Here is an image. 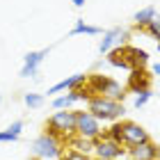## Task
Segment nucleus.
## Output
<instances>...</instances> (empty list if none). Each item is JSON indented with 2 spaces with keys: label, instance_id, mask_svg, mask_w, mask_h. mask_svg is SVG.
<instances>
[{
  "label": "nucleus",
  "instance_id": "f257e3e1",
  "mask_svg": "<svg viewBox=\"0 0 160 160\" xmlns=\"http://www.w3.org/2000/svg\"><path fill=\"white\" fill-rule=\"evenodd\" d=\"M87 112H92L98 121H117L123 117L126 108L121 101H112L105 96H89L87 98Z\"/></svg>",
  "mask_w": 160,
  "mask_h": 160
},
{
  "label": "nucleus",
  "instance_id": "f03ea898",
  "mask_svg": "<svg viewBox=\"0 0 160 160\" xmlns=\"http://www.w3.org/2000/svg\"><path fill=\"white\" fill-rule=\"evenodd\" d=\"M46 133L57 140H69L76 135V110H57L46 121Z\"/></svg>",
  "mask_w": 160,
  "mask_h": 160
},
{
  "label": "nucleus",
  "instance_id": "7ed1b4c3",
  "mask_svg": "<svg viewBox=\"0 0 160 160\" xmlns=\"http://www.w3.org/2000/svg\"><path fill=\"white\" fill-rule=\"evenodd\" d=\"M87 89H89L92 96H105V98H112V101H121L123 103V87L117 82V80L108 78V76H101V73H94L87 78Z\"/></svg>",
  "mask_w": 160,
  "mask_h": 160
},
{
  "label": "nucleus",
  "instance_id": "20e7f679",
  "mask_svg": "<svg viewBox=\"0 0 160 160\" xmlns=\"http://www.w3.org/2000/svg\"><path fill=\"white\" fill-rule=\"evenodd\" d=\"M76 135L85 137V140H98V137H103L101 121L87 110H76Z\"/></svg>",
  "mask_w": 160,
  "mask_h": 160
},
{
  "label": "nucleus",
  "instance_id": "39448f33",
  "mask_svg": "<svg viewBox=\"0 0 160 160\" xmlns=\"http://www.w3.org/2000/svg\"><path fill=\"white\" fill-rule=\"evenodd\" d=\"M32 151H34V158L39 160H55L62 156V140H57L48 133H41L32 142Z\"/></svg>",
  "mask_w": 160,
  "mask_h": 160
},
{
  "label": "nucleus",
  "instance_id": "423d86ee",
  "mask_svg": "<svg viewBox=\"0 0 160 160\" xmlns=\"http://www.w3.org/2000/svg\"><path fill=\"white\" fill-rule=\"evenodd\" d=\"M94 153H96V158H103V160H121L128 156V149L103 135L98 140H94Z\"/></svg>",
  "mask_w": 160,
  "mask_h": 160
},
{
  "label": "nucleus",
  "instance_id": "0eeeda50",
  "mask_svg": "<svg viewBox=\"0 0 160 160\" xmlns=\"http://www.w3.org/2000/svg\"><path fill=\"white\" fill-rule=\"evenodd\" d=\"M119 123H121V140H119L121 147L133 149L137 144H144V142L151 140L149 133L140 126V123H135V121H119Z\"/></svg>",
  "mask_w": 160,
  "mask_h": 160
},
{
  "label": "nucleus",
  "instance_id": "6e6552de",
  "mask_svg": "<svg viewBox=\"0 0 160 160\" xmlns=\"http://www.w3.org/2000/svg\"><path fill=\"white\" fill-rule=\"evenodd\" d=\"M50 53V48L43 50H32L23 57V69H21V78H39V64L43 62V57Z\"/></svg>",
  "mask_w": 160,
  "mask_h": 160
},
{
  "label": "nucleus",
  "instance_id": "1a4fd4ad",
  "mask_svg": "<svg viewBox=\"0 0 160 160\" xmlns=\"http://www.w3.org/2000/svg\"><path fill=\"white\" fill-rule=\"evenodd\" d=\"M160 156V147L153 142H144V144H137V147L128 149V158L130 160H158Z\"/></svg>",
  "mask_w": 160,
  "mask_h": 160
},
{
  "label": "nucleus",
  "instance_id": "9d476101",
  "mask_svg": "<svg viewBox=\"0 0 160 160\" xmlns=\"http://www.w3.org/2000/svg\"><path fill=\"white\" fill-rule=\"evenodd\" d=\"M121 53H123V60L128 62L130 71H133V69H144V67H147V62H149V53H147V50H142V48L123 46Z\"/></svg>",
  "mask_w": 160,
  "mask_h": 160
},
{
  "label": "nucleus",
  "instance_id": "9b49d317",
  "mask_svg": "<svg viewBox=\"0 0 160 160\" xmlns=\"http://www.w3.org/2000/svg\"><path fill=\"white\" fill-rule=\"evenodd\" d=\"M123 39H126V32H123L121 28H112V30H108V32L103 34V39H101L98 53H101V55H108L114 46H121Z\"/></svg>",
  "mask_w": 160,
  "mask_h": 160
},
{
  "label": "nucleus",
  "instance_id": "f8f14e48",
  "mask_svg": "<svg viewBox=\"0 0 160 160\" xmlns=\"http://www.w3.org/2000/svg\"><path fill=\"white\" fill-rule=\"evenodd\" d=\"M128 89L140 94L144 89H151V78L144 69H133L130 71V78H128Z\"/></svg>",
  "mask_w": 160,
  "mask_h": 160
},
{
  "label": "nucleus",
  "instance_id": "ddd939ff",
  "mask_svg": "<svg viewBox=\"0 0 160 160\" xmlns=\"http://www.w3.org/2000/svg\"><path fill=\"white\" fill-rule=\"evenodd\" d=\"M87 78L89 76H85V73H76V76H69V78H64L62 82H57L53 85L48 89V94H57V92H71V89H78V87H85L87 85Z\"/></svg>",
  "mask_w": 160,
  "mask_h": 160
},
{
  "label": "nucleus",
  "instance_id": "4468645a",
  "mask_svg": "<svg viewBox=\"0 0 160 160\" xmlns=\"http://www.w3.org/2000/svg\"><path fill=\"white\" fill-rule=\"evenodd\" d=\"M69 144H71V151H76V153H82V156H89V153H94V140H85V137H78V135H73V137H69Z\"/></svg>",
  "mask_w": 160,
  "mask_h": 160
},
{
  "label": "nucleus",
  "instance_id": "2eb2a0df",
  "mask_svg": "<svg viewBox=\"0 0 160 160\" xmlns=\"http://www.w3.org/2000/svg\"><path fill=\"white\" fill-rule=\"evenodd\" d=\"M153 18H156V9H153V7H144V9H140L133 16V21H135L137 28H147Z\"/></svg>",
  "mask_w": 160,
  "mask_h": 160
},
{
  "label": "nucleus",
  "instance_id": "dca6fc26",
  "mask_svg": "<svg viewBox=\"0 0 160 160\" xmlns=\"http://www.w3.org/2000/svg\"><path fill=\"white\" fill-rule=\"evenodd\" d=\"M121 48H123V46H117V48H112L110 53H108V62H110L112 67H117V69H128V71H130L128 62L123 60V53H121Z\"/></svg>",
  "mask_w": 160,
  "mask_h": 160
},
{
  "label": "nucleus",
  "instance_id": "f3484780",
  "mask_svg": "<svg viewBox=\"0 0 160 160\" xmlns=\"http://www.w3.org/2000/svg\"><path fill=\"white\" fill-rule=\"evenodd\" d=\"M71 34H73V37H76V34H92V37H94V34H101V28H96V25H87L85 23V21H76V25H73V30H71Z\"/></svg>",
  "mask_w": 160,
  "mask_h": 160
},
{
  "label": "nucleus",
  "instance_id": "a211bd4d",
  "mask_svg": "<svg viewBox=\"0 0 160 160\" xmlns=\"http://www.w3.org/2000/svg\"><path fill=\"white\" fill-rule=\"evenodd\" d=\"M144 30H147V34H149L151 39H156V41L160 43V16H156L147 28H144Z\"/></svg>",
  "mask_w": 160,
  "mask_h": 160
},
{
  "label": "nucleus",
  "instance_id": "6ab92c4d",
  "mask_svg": "<svg viewBox=\"0 0 160 160\" xmlns=\"http://www.w3.org/2000/svg\"><path fill=\"white\" fill-rule=\"evenodd\" d=\"M23 101H25L28 108H41L43 105V96H41V94H25Z\"/></svg>",
  "mask_w": 160,
  "mask_h": 160
},
{
  "label": "nucleus",
  "instance_id": "aec40b11",
  "mask_svg": "<svg viewBox=\"0 0 160 160\" xmlns=\"http://www.w3.org/2000/svg\"><path fill=\"white\" fill-rule=\"evenodd\" d=\"M149 98H151V89H144V92H140L137 94V98H135V108L140 110V108H144L149 103Z\"/></svg>",
  "mask_w": 160,
  "mask_h": 160
},
{
  "label": "nucleus",
  "instance_id": "412c9836",
  "mask_svg": "<svg viewBox=\"0 0 160 160\" xmlns=\"http://www.w3.org/2000/svg\"><path fill=\"white\" fill-rule=\"evenodd\" d=\"M16 140H18V135L9 133V130H2V133H0V144L2 142H16Z\"/></svg>",
  "mask_w": 160,
  "mask_h": 160
},
{
  "label": "nucleus",
  "instance_id": "4be33fe9",
  "mask_svg": "<svg viewBox=\"0 0 160 160\" xmlns=\"http://www.w3.org/2000/svg\"><path fill=\"white\" fill-rule=\"evenodd\" d=\"M64 160H92L89 156H82V153H76V151H69L67 156H64Z\"/></svg>",
  "mask_w": 160,
  "mask_h": 160
},
{
  "label": "nucleus",
  "instance_id": "5701e85b",
  "mask_svg": "<svg viewBox=\"0 0 160 160\" xmlns=\"http://www.w3.org/2000/svg\"><path fill=\"white\" fill-rule=\"evenodd\" d=\"M153 73H156V76H160V62H156V64H153Z\"/></svg>",
  "mask_w": 160,
  "mask_h": 160
},
{
  "label": "nucleus",
  "instance_id": "b1692460",
  "mask_svg": "<svg viewBox=\"0 0 160 160\" xmlns=\"http://www.w3.org/2000/svg\"><path fill=\"white\" fill-rule=\"evenodd\" d=\"M71 2H73L76 7H82V5H85V0H71Z\"/></svg>",
  "mask_w": 160,
  "mask_h": 160
},
{
  "label": "nucleus",
  "instance_id": "393cba45",
  "mask_svg": "<svg viewBox=\"0 0 160 160\" xmlns=\"http://www.w3.org/2000/svg\"><path fill=\"white\" fill-rule=\"evenodd\" d=\"M28 160H39V158H28Z\"/></svg>",
  "mask_w": 160,
  "mask_h": 160
},
{
  "label": "nucleus",
  "instance_id": "a878e982",
  "mask_svg": "<svg viewBox=\"0 0 160 160\" xmlns=\"http://www.w3.org/2000/svg\"><path fill=\"white\" fill-rule=\"evenodd\" d=\"M158 53H160V43H158Z\"/></svg>",
  "mask_w": 160,
  "mask_h": 160
},
{
  "label": "nucleus",
  "instance_id": "bb28decb",
  "mask_svg": "<svg viewBox=\"0 0 160 160\" xmlns=\"http://www.w3.org/2000/svg\"><path fill=\"white\" fill-rule=\"evenodd\" d=\"M96 160H103V158H96Z\"/></svg>",
  "mask_w": 160,
  "mask_h": 160
},
{
  "label": "nucleus",
  "instance_id": "cd10ccee",
  "mask_svg": "<svg viewBox=\"0 0 160 160\" xmlns=\"http://www.w3.org/2000/svg\"><path fill=\"white\" fill-rule=\"evenodd\" d=\"M0 101H2V96H0Z\"/></svg>",
  "mask_w": 160,
  "mask_h": 160
},
{
  "label": "nucleus",
  "instance_id": "c85d7f7f",
  "mask_svg": "<svg viewBox=\"0 0 160 160\" xmlns=\"http://www.w3.org/2000/svg\"><path fill=\"white\" fill-rule=\"evenodd\" d=\"M158 105H160V101H158Z\"/></svg>",
  "mask_w": 160,
  "mask_h": 160
}]
</instances>
